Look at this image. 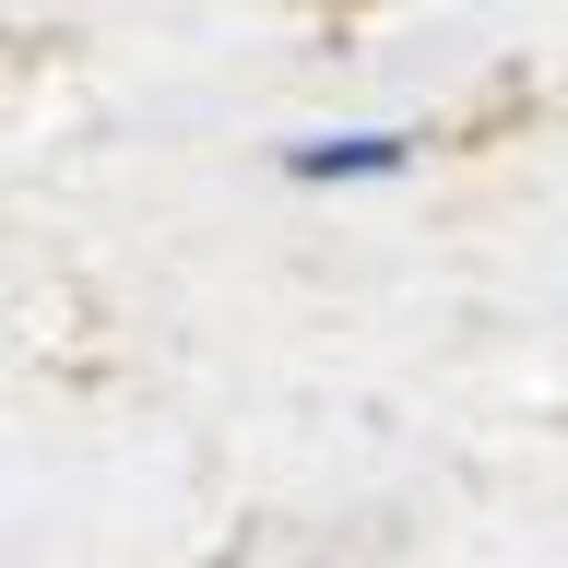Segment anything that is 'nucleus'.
<instances>
[{
	"label": "nucleus",
	"mask_w": 568,
	"mask_h": 568,
	"mask_svg": "<svg viewBox=\"0 0 568 568\" xmlns=\"http://www.w3.org/2000/svg\"><path fill=\"white\" fill-rule=\"evenodd\" d=\"M403 154H415L403 131H320V142H284V166H296V178H390Z\"/></svg>",
	"instance_id": "f257e3e1"
}]
</instances>
